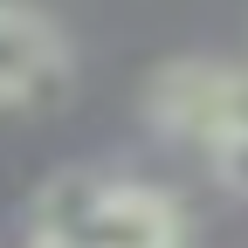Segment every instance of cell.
Instances as JSON below:
<instances>
[{"label":"cell","mask_w":248,"mask_h":248,"mask_svg":"<svg viewBox=\"0 0 248 248\" xmlns=\"http://www.w3.org/2000/svg\"><path fill=\"white\" fill-rule=\"evenodd\" d=\"M62 76H69L62 28L28 0H0V104H35Z\"/></svg>","instance_id":"obj_3"},{"label":"cell","mask_w":248,"mask_h":248,"mask_svg":"<svg viewBox=\"0 0 248 248\" xmlns=\"http://www.w3.org/2000/svg\"><path fill=\"white\" fill-rule=\"evenodd\" d=\"M145 117L152 131H166L193 152H214L248 124V62L221 55H179L145 76Z\"/></svg>","instance_id":"obj_2"},{"label":"cell","mask_w":248,"mask_h":248,"mask_svg":"<svg viewBox=\"0 0 248 248\" xmlns=\"http://www.w3.org/2000/svg\"><path fill=\"white\" fill-rule=\"evenodd\" d=\"M35 234L76 248H186V214L166 186L69 166L35 193Z\"/></svg>","instance_id":"obj_1"},{"label":"cell","mask_w":248,"mask_h":248,"mask_svg":"<svg viewBox=\"0 0 248 248\" xmlns=\"http://www.w3.org/2000/svg\"><path fill=\"white\" fill-rule=\"evenodd\" d=\"M28 248H76V241H55V234H35V241H28Z\"/></svg>","instance_id":"obj_5"},{"label":"cell","mask_w":248,"mask_h":248,"mask_svg":"<svg viewBox=\"0 0 248 248\" xmlns=\"http://www.w3.org/2000/svg\"><path fill=\"white\" fill-rule=\"evenodd\" d=\"M207 159V172H214V186H221V193H234V200H248V124L234 138H221L214 152H200Z\"/></svg>","instance_id":"obj_4"}]
</instances>
